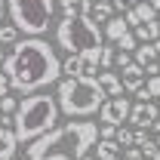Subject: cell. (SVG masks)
Instances as JSON below:
<instances>
[{
	"mask_svg": "<svg viewBox=\"0 0 160 160\" xmlns=\"http://www.w3.org/2000/svg\"><path fill=\"white\" fill-rule=\"evenodd\" d=\"M3 74L16 92L31 96L62 77V59L43 37H25L3 59Z\"/></svg>",
	"mask_w": 160,
	"mask_h": 160,
	"instance_id": "obj_1",
	"label": "cell"
},
{
	"mask_svg": "<svg viewBox=\"0 0 160 160\" xmlns=\"http://www.w3.org/2000/svg\"><path fill=\"white\" fill-rule=\"evenodd\" d=\"M99 142V126L89 120H71L49 129L28 145V160H83Z\"/></svg>",
	"mask_w": 160,
	"mask_h": 160,
	"instance_id": "obj_2",
	"label": "cell"
},
{
	"mask_svg": "<svg viewBox=\"0 0 160 160\" xmlns=\"http://www.w3.org/2000/svg\"><path fill=\"white\" fill-rule=\"evenodd\" d=\"M59 114L62 111H59L56 96H49V92H31V96H25L19 102V108L12 114V132H16L19 142L31 145L34 139L46 136L49 129H56Z\"/></svg>",
	"mask_w": 160,
	"mask_h": 160,
	"instance_id": "obj_3",
	"label": "cell"
},
{
	"mask_svg": "<svg viewBox=\"0 0 160 160\" xmlns=\"http://www.w3.org/2000/svg\"><path fill=\"white\" fill-rule=\"evenodd\" d=\"M105 89L99 86L96 77H65L59 80V89H56V102H59V111L68 117H89L96 114L102 105H105Z\"/></svg>",
	"mask_w": 160,
	"mask_h": 160,
	"instance_id": "obj_4",
	"label": "cell"
},
{
	"mask_svg": "<svg viewBox=\"0 0 160 160\" xmlns=\"http://www.w3.org/2000/svg\"><path fill=\"white\" fill-rule=\"evenodd\" d=\"M56 43L68 56H80L86 49H102L105 46V34L99 31V25L89 16L80 19H62L56 25Z\"/></svg>",
	"mask_w": 160,
	"mask_h": 160,
	"instance_id": "obj_5",
	"label": "cell"
},
{
	"mask_svg": "<svg viewBox=\"0 0 160 160\" xmlns=\"http://www.w3.org/2000/svg\"><path fill=\"white\" fill-rule=\"evenodd\" d=\"M6 9H9V19L19 31H25L28 37H40L52 25L56 0H9Z\"/></svg>",
	"mask_w": 160,
	"mask_h": 160,
	"instance_id": "obj_6",
	"label": "cell"
},
{
	"mask_svg": "<svg viewBox=\"0 0 160 160\" xmlns=\"http://www.w3.org/2000/svg\"><path fill=\"white\" fill-rule=\"evenodd\" d=\"M129 111H132V105H129V99H123V96L105 99V105L99 108V120L108 123V126H123L129 120Z\"/></svg>",
	"mask_w": 160,
	"mask_h": 160,
	"instance_id": "obj_7",
	"label": "cell"
},
{
	"mask_svg": "<svg viewBox=\"0 0 160 160\" xmlns=\"http://www.w3.org/2000/svg\"><path fill=\"white\" fill-rule=\"evenodd\" d=\"M157 117H160V108L154 102H139V105H132V111H129V123H132L136 129H151Z\"/></svg>",
	"mask_w": 160,
	"mask_h": 160,
	"instance_id": "obj_8",
	"label": "cell"
},
{
	"mask_svg": "<svg viewBox=\"0 0 160 160\" xmlns=\"http://www.w3.org/2000/svg\"><path fill=\"white\" fill-rule=\"evenodd\" d=\"M145 68H142V65H136V62H132V65H126V68H123V71H120V83H123V89H126V92H139L142 86H145Z\"/></svg>",
	"mask_w": 160,
	"mask_h": 160,
	"instance_id": "obj_9",
	"label": "cell"
},
{
	"mask_svg": "<svg viewBox=\"0 0 160 160\" xmlns=\"http://www.w3.org/2000/svg\"><path fill=\"white\" fill-rule=\"evenodd\" d=\"M62 19H80V16H89L92 9V0H59Z\"/></svg>",
	"mask_w": 160,
	"mask_h": 160,
	"instance_id": "obj_10",
	"label": "cell"
},
{
	"mask_svg": "<svg viewBox=\"0 0 160 160\" xmlns=\"http://www.w3.org/2000/svg\"><path fill=\"white\" fill-rule=\"evenodd\" d=\"M96 80H99V86L105 89V96H108V99H117V96H123L120 74H114V71H99V74H96Z\"/></svg>",
	"mask_w": 160,
	"mask_h": 160,
	"instance_id": "obj_11",
	"label": "cell"
},
{
	"mask_svg": "<svg viewBox=\"0 0 160 160\" xmlns=\"http://www.w3.org/2000/svg\"><path fill=\"white\" fill-rule=\"evenodd\" d=\"M16 148H19V139L9 126H0V160H12L16 157Z\"/></svg>",
	"mask_w": 160,
	"mask_h": 160,
	"instance_id": "obj_12",
	"label": "cell"
},
{
	"mask_svg": "<svg viewBox=\"0 0 160 160\" xmlns=\"http://www.w3.org/2000/svg\"><path fill=\"white\" fill-rule=\"evenodd\" d=\"M96 154H99V160H123V148L114 139H99Z\"/></svg>",
	"mask_w": 160,
	"mask_h": 160,
	"instance_id": "obj_13",
	"label": "cell"
},
{
	"mask_svg": "<svg viewBox=\"0 0 160 160\" xmlns=\"http://www.w3.org/2000/svg\"><path fill=\"white\" fill-rule=\"evenodd\" d=\"M102 34H105L108 40H114V43H117L123 34H129V25L123 22V16H111V19L105 22V31H102Z\"/></svg>",
	"mask_w": 160,
	"mask_h": 160,
	"instance_id": "obj_14",
	"label": "cell"
},
{
	"mask_svg": "<svg viewBox=\"0 0 160 160\" xmlns=\"http://www.w3.org/2000/svg\"><path fill=\"white\" fill-rule=\"evenodd\" d=\"M132 34H136V40H142V43H154V40H160V19H157V22H145V25H139Z\"/></svg>",
	"mask_w": 160,
	"mask_h": 160,
	"instance_id": "obj_15",
	"label": "cell"
},
{
	"mask_svg": "<svg viewBox=\"0 0 160 160\" xmlns=\"http://www.w3.org/2000/svg\"><path fill=\"white\" fill-rule=\"evenodd\" d=\"M111 16H114V6L111 3H92V9H89V19L96 22V25H105Z\"/></svg>",
	"mask_w": 160,
	"mask_h": 160,
	"instance_id": "obj_16",
	"label": "cell"
},
{
	"mask_svg": "<svg viewBox=\"0 0 160 160\" xmlns=\"http://www.w3.org/2000/svg\"><path fill=\"white\" fill-rule=\"evenodd\" d=\"M157 59V49H154V43H139L136 46V65H151V62Z\"/></svg>",
	"mask_w": 160,
	"mask_h": 160,
	"instance_id": "obj_17",
	"label": "cell"
},
{
	"mask_svg": "<svg viewBox=\"0 0 160 160\" xmlns=\"http://www.w3.org/2000/svg\"><path fill=\"white\" fill-rule=\"evenodd\" d=\"M19 28H16V25H3V22H0V46H16V43H19Z\"/></svg>",
	"mask_w": 160,
	"mask_h": 160,
	"instance_id": "obj_18",
	"label": "cell"
},
{
	"mask_svg": "<svg viewBox=\"0 0 160 160\" xmlns=\"http://www.w3.org/2000/svg\"><path fill=\"white\" fill-rule=\"evenodd\" d=\"M114 142H117L123 151H126V148H132V142H136V129H129V126H117V132H114Z\"/></svg>",
	"mask_w": 160,
	"mask_h": 160,
	"instance_id": "obj_19",
	"label": "cell"
},
{
	"mask_svg": "<svg viewBox=\"0 0 160 160\" xmlns=\"http://www.w3.org/2000/svg\"><path fill=\"white\" fill-rule=\"evenodd\" d=\"M132 9H136V16L142 19V25H145V22H157V16H160L157 9H154V6H148L145 0H139V3H136Z\"/></svg>",
	"mask_w": 160,
	"mask_h": 160,
	"instance_id": "obj_20",
	"label": "cell"
},
{
	"mask_svg": "<svg viewBox=\"0 0 160 160\" xmlns=\"http://www.w3.org/2000/svg\"><path fill=\"white\" fill-rule=\"evenodd\" d=\"M114 46H102V52H99V71H111V65H114Z\"/></svg>",
	"mask_w": 160,
	"mask_h": 160,
	"instance_id": "obj_21",
	"label": "cell"
},
{
	"mask_svg": "<svg viewBox=\"0 0 160 160\" xmlns=\"http://www.w3.org/2000/svg\"><path fill=\"white\" fill-rule=\"evenodd\" d=\"M62 74H68V77H80V56H68V59L62 62Z\"/></svg>",
	"mask_w": 160,
	"mask_h": 160,
	"instance_id": "obj_22",
	"label": "cell"
},
{
	"mask_svg": "<svg viewBox=\"0 0 160 160\" xmlns=\"http://www.w3.org/2000/svg\"><path fill=\"white\" fill-rule=\"evenodd\" d=\"M136 46H139V40H136L132 31H129V34H123V37L117 40V49H120V52H136Z\"/></svg>",
	"mask_w": 160,
	"mask_h": 160,
	"instance_id": "obj_23",
	"label": "cell"
},
{
	"mask_svg": "<svg viewBox=\"0 0 160 160\" xmlns=\"http://www.w3.org/2000/svg\"><path fill=\"white\" fill-rule=\"evenodd\" d=\"M145 92H148L151 99H160V74H157V77H148V80H145Z\"/></svg>",
	"mask_w": 160,
	"mask_h": 160,
	"instance_id": "obj_24",
	"label": "cell"
},
{
	"mask_svg": "<svg viewBox=\"0 0 160 160\" xmlns=\"http://www.w3.org/2000/svg\"><path fill=\"white\" fill-rule=\"evenodd\" d=\"M16 108H19V99H12V96H3L0 99V111L9 117V114H16Z\"/></svg>",
	"mask_w": 160,
	"mask_h": 160,
	"instance_id": "obj_25",
	"label": "cell"
},
{
	"mask_svg": "<svg viewBox=\"0 0 160 160\" xmlns=\"http://www.w3.org/2000/svg\"><path fill=\"white\" fill-rule=\"evenodd\" d=\"M114 62H117V65H120V71H123L126 65H132V56H129V52H117V56H114Z\"/></svg>",
	"mask_w": 160,
	"mask_h": 160,
	"instance_id": "obj_26",
	"label": "cell"
},
{
	"mask_svg": "<svg viewBox=\"0 0 160 160\" xmlns=\"http://www.w3.org/2000/svg\"><path fill=\"white\" fill-rule=\"evenodd\" d=\"M148 139H151V136H148V129H136V142H132V148H142Z\"/></svg>",
	"mask_w": 160,
	"mask_h": 160,
	"instance_id": "obj_27",
	"label": "cell"
},
{
	"mask_svg": "<svg viewBox=\"0 0 160 160\" xmlns=\"http://www.w3.org/2000/svg\"><path fill=\"white\" fill-rule=\"evenodd\" d=\"M123 160H145V154H142L139 148H126L123 151Z\"/></svg>",
	"mask_w": 160,
	"mask_h": 160,
	"instance_id": "obj_28",
	"label": "cell"
},
{
	"mask_svg": "<svg viewBox=\"0 0 160 160\" xmlns=\"http://www.w3.org/2000/svg\"><path fill=\"white\" fill-rule=\"evenodd\" d=\"M136 3H139V0H114V3H111V6H117L120 12H126V9H132V6H136Z\"/></svg>",
	"mask_w": 160,
	"mask_h": 160,
	"instance_id": "obj_29",
	"label": "cell"
},
{
	"mask_svg": "<svg viewBox=\"0 0 160 160\" xmlns=\"http://www.w3.org/2000/svg\"><path fill=\"white\" fill-rule=\"evenodd\" d=\"M9 89H12V86H9V77L0 71V99H3V96H9Z\"/></svg>",
	"mask_w": 160,
	"mask_h": 160,
	"instance_id": "obj_30",
	"label": "cell"
},
{
	"mask_svg": "<svg viewBox=\"0 0 160 160\" xmlns=\"http://www.w3.org/2000/svg\"><path fill=\"white\" fill-rule=\"evenodd\" d=\"M114 132H117V126H108V123H102V129H99L102 139H114Z\"/></svg>",
	"mask_w": 160,
	"mask_h": 160,
	"instance_id": "obj_31",
	"label": "cell"
},
{
	"mask_svg": "<svg viewBox=\"0 0 160 160\" xmlns=\"http://www.w3.org/2000/svg\"><path fill=\"white\" fill-rule=\"evenodd\" d=\"M145 3H148V6H154V9L160 12V0H145Z\"/></svg>",
	"mask_w": 160,
	"mask_h": 160,
	"instance_id": "obj_32",
	"label": "cell"
},
{
	"mask_svg": "<svg viewBox=\"0 0 160 160\" xmlns=\"http://www.w3.org/2000/svg\"><path fill=\"white\" fill-rule=\"evenodd\" d=\"M3 12H6V3L0 0V22H3Z\"/></svg>",
	"mask_w": 160,
	"mask_h": 160,
	"instance_id": "obj_33",
	"label": "cell"
},
{
	"mask_svg": "<svg viewBox=\"0 0 160 160\" xmlns=\"http://www.w3.org/2000/svg\"><path fill=\"white\" fill-rule=\"evenodd\" d=\"M154 49H157V56H160V40H154Z\"/></svg>",
	"mask_w": 160,
	"mask_h": 160,
	"instance_id": "obj_34",
	"label": "cell"
},
{
	"mask_svg": "<svg viewBox=\"0 0 160 160\" xmlns=\"http://www.w3.org/2000/svg\"><path fill=\"white\" fill-rule=\"evenodd\" d=\"M96 3H114V0H96Z\"/></svg>",
	"mask_w": 160,
	"mask_h": 160,
	"instance_id": "obj_35",
	"label": "cell"
},
{
	"mask_svg": "<svg viewBox=\"0 0 160 160\" xmlns=\"http://www.w3.org/2000/svg\"><path fill=\"white\" fill-rule=\"evenodd\" d=\"M3 59H6V56H3V49H0V65H3Z\"/></svg>",
	"mask_w": 160,
	"mask_h": 160,
	"instance_id": "obj_36",
	"label": "cell"
},
{
	"mask_svg": "<svg viewBox=\"0 0 160 160\" xmlns=\"http://www.w3.org/2000/svg\"><path fill=\"white\" fill-rule=\"evenodd\" d=\"M83 160H92V157H89V154H86V157H83Z\"/></svg>",
	"mask_w": 160,
	"mask_h": 160,
	"instance_id": "obj_37",
	"label": "cell"
},
{
	"mask_svg": "<svg viewBox=\"0 0 160 160\" xmlns=\"http://www.w3.org/2000/svg\"><path fill=\"white\" fill-rule=\"evenodd\" d=\"M157 71H160V62H157Z\"/></svg>",
	"mask_w": 160,
	"mask_h": 160,
	"instance_id": "obj_38",
	"label": "cell"
},
{
	"mask_svg": "<svg viewBox=\"0 0 160 160\" xmlns=\"http://www.w3.org/2000/svg\"><path fill=\"white\" fill-rule=\"evenodd\" d=\"M157 108H160V105H157Z\"/></svg>",
	"mask_w": 160,
	"mask_h": 160,
	"instance_id": "obj_39",
	"label": "cell"
},
{
	"mask_svg": "<svg viewBox=\"0 0 160 160\" xmlns=\"http://www.w3.org/2000/svg\"><path fill=\"white\" fill-rule=\"evenodd\" d=\"M157 19H160V16H157Z\"/></svg>",
	"mask_w": 160,
	"mask_h": 160,
	"instance_id": "obj_40",
	"label": "cell"
}]
</instances>
